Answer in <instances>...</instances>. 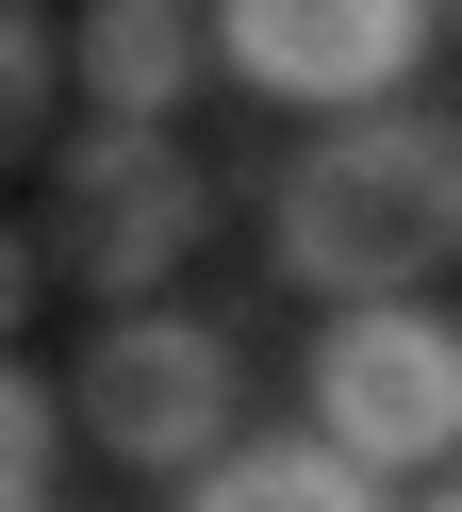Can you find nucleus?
<instances>
[{
	"mask_svg": "<svg viewBox=\"0 0 462 512\" xmlns=\"http://www.w3.org/2000/svg\"><path fill=\"white\" fill-rule=\"evenodd\" d=\"M66 67H83V116H149L165 133V116L215 83V17H182V0H99Z\"/></svg>",
	"mask_w": 462,
	"mask_h": 512,
	"instance_id": "6",
	"label": "nucleus"
},
{
	"mask_svg": "<svg viewBox=\"0 0 462 512\" xmlns=\"http://www.w3.org/2000/svg\"><path fill=\"white\" fill-rule=\"evenodd\" d=\"M198 232H215V182H198L149 116H83V133L50 149V265L83 281V298L132 314L149 281L198 265Z\"/></svg>",
	"mask_w": 462,
	"mask_h": 512,
	"instance_id": "3",
	"label": "nucleus"
},
{
	"mask_svg": "<svg viewBox=\"0 0 462 512\" xmlns=\"http://www.w3.org/2000/svg\"><path fill=\"white\" fill-rule=\"evenodd\" d=\"M66 397H83V446H99V463L198 479V463L231 446V413H248V347H231L215 314L132 298V314H99V347L66 364Z\"/></svg>",
	"mask_w": 462,
	"mask_h": 512,
	"instance_id": "2",
	"label": "nucleus"
},
{
	"mask_svg": "<svg viewBox=\"0 0 462 512\" xmlns=\"http://www.w3.org/2000/svg\"><path fill=\"white\" fill-rule=\"evenodd\" d=\"M66 430H83V397L66 380H0V512H50V479H66Z\"/></svg>",
	"mask_w": 462,
	"mask_h": 512,
	"instance_id": "8",
	"label": "nucleus"
},
{
	"mask_svg": "<svg viewBox=\"0 0 462 512\" xmlns=\"http://www.w3.org/2000/svg\"><path fill=\"white\" fill-rule=\"evenodd\" d=\"M50 83H83V67H50V34L0 17V116H17V149H33V116H50Z\"/></svg>",
	"mask_w": 462,
	"mask_h": 512,
	"instance_id": "9",
	"label": "nucleus"
},
{
	"mask_svg": "<svg viewBox=\"0 0 462 512\" xmlns=\"http://www.w3.org/2000/svg\"><path fill=\"white\" fill-rule=\"evenodd\" d=\"M413 512H462V479H446V496H413Z\"/></svg>",
	"mask_w": 462,
	"mask_h": 512,
	"instance_id": "10",
	"label": "nucleus"
},
{
	"mask_svg": "<svg viewBox=\"0 0 462 512\" xmlns=\"http://www.w3.org/2000/svg\"><path fill=\"white\" fill-rule=\"evenodd\" d=\"M182 512H396V479L347 463L330 430H231L215 463L182 479Z\"/></svg>",
	"mask_w": 462,
	"mask_h": 512,
	"instance_id": "7",
	"label": "nucleus"
},
{
	"mask_svg": "<svg viewBox=\"0 0 462 512\" xmlns=\"http://www.w3.org/2000/svg\"><path fill=\"white\" fill-rule=\"evenodd\" d=\"M297 413H314L347 463H380V479L446 463V446H462V314H429V298H347V314L314 331V364H297Z\"/></svg>",
	"mask_w": 462,
	"mask_h": 512,
	"instance_id": "4",
	"label": "nucleus"
},
{
	"mask_svg": "<svg viewBox=\"0 0 462 512\" xmlns=\"http://www.w3.org/2000/svg\"><path fill=\"white\" fill-rule=\"evenodd\" d=\"M264 265L297 298H429L462 265V116L380 100V116H330L314 149L264 166Z\"/></svg>",
	"mask_w": 462,
	"mask_h": 512,
	"instance_id": "1",
	"label": "nucleus"
},
{
	"mask_svg": "<svg viewBox=\"0 0 462 512\" xmlns=\"http://www.w3.org/2000/svg\"><path fill=\"white\" fill-rule=\"evenodd\" d=\"M446 17H462V0H446Z\"/></svg>",
	"mask_w": 462,
	"mask_h": 512,
	"instance_id": "11",
	"label": "nucleus"
},
{
	"mask_svg": "<svg viewBox=\"0 0 462 512\" xmlns=\"http://www.w3.org/2000/svg\"><path fill=\"white\" fill-rule=\"evenodd\" d=\"M446 0H215V67L281 116H380L413 100Z\"/></svg>",
	"mask_w": 462,
	"mask_h": 512,
	"instance_id": "5",
	"label": "nucleus"
}]
</instances>
